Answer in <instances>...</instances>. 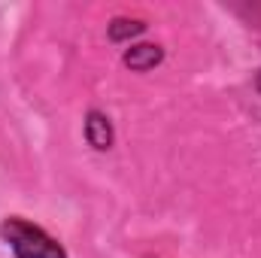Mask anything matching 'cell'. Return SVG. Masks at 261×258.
Listing matches in <instances>:
<instances>
[{
    "instance_id": "2",
    "label": "cell",
    "mask_w": 261,
    "mask_h": 258,
    "mask_svg": "<svg viewBox=\"0 0 261 258\" xmlns=\"http://www.w3.org/2000/svg\"><path fill=\"white\" fill-rule=\"evenodd\" d=\"M122 61H125V67L134 70V73H146V70H152V67H158L164 61V49L155 46V43H137V46L125 49Z\"/></svg>"
},
{
    "instance_id": "5",
    "label": "cell",
    "mask_w": 261,
    "mask_h": 258,
    "mask_svg": "<svg viewBox=\"0 0 261 258\" xmlns=\"http://www.w3.org/2000/svg\"><path fill=\"white\" fill-rule=\"evenodd\" d=\"M255 85H258V91H261V73H258V82H255Z\"/></svg>"
},
{
    "instance_id": "4",
    "label": "cell",
    "mask_w": 261,
    "mask_h": 258,
    "mask_svg": "<svg viewBox=\"0 0 261 258\" xmlns=\"http://www.w3.org/2000/svg\"><path fill=\"white\" fill-rule=\"evenodd\" d=\"M143 31H146V21H140V18H113L107 28L113 43H128L134 37H140Z\"/></svg>"
},
{
    "instance_id": "3",
    "label": "cell",
    "mask_w": 261,
    "mask_h": 258,
    "mask_svg": "<svg viewBox=\"0 0 261 258\" xmlns=\"http://www.w3.org/2000/svg\"><path fill=\"white\" fill-rule=\"evenodd\" d=\"M85 140H88L91 149L107 152L113 146V122H110V116H103L100 110H91L85 116Z\"/></svg>"
},
{
    "instance_id": "1",
    "label": "cell",
    "mask_w": 261,
    "mask_h": 258,
    "mask_svg": "<svg viewBox=\"0 0 261 258\" xmlns=\"http://www.w3.org/2000/svg\"><path fill=\"white\" fill-rule=\"evenodd\" d=\"M0 240L15 258H67V249L52 234L21 216H6L0 222Z\"/></svg>"
}]
</instances>
